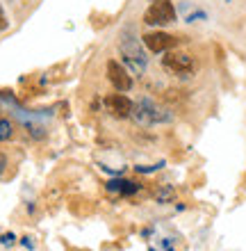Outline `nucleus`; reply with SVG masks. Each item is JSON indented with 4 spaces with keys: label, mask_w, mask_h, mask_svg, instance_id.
<instances>
[{
    "label": "nucleus",
    "mask_w": 246,
    "mask_h": 251,
    "mask_svg": "<svg viewBox=\"0 0 246 251\" xmlns=\"http://www.w3.org/2000/svg\"><path fill=\"white\" fill-rule=\"evenodd\" d=\"M119 50H121V57L123 62L128 64V69L133 73H144L148 66V57L141 48V41L137 37L133 25H126L123 30L119 32Z\"/></svg>",
    "instance_id": "nucleus-1"
},
{
    "label": "nucleus",
    "mask_w": 246,
    "mask_h": 251,
    "mask_svg": "<svg viewBox=\"0 0 246 251\" xmlns=\"http://www.w3.org/2000/svg\"><path fill=\"white\" fill-rule=\"evenodd\" d=\"M133 117H134V121L141 126H155V124L171 121V114L166 112V110H162L160 105H155L151 99H141L139 103H134Z\"/></svg>",
    "instance_id": "nucleus-2"
},
{
    "label": "nucleus",
    "mask_w": 246,
    "mask_h": 251,
    "mask_svg": "<svg viewBox=\"0 0 246 251\" xmlns=\"http://www.w3.org/2000/svg\"><path fill=\"white\" fill-rule=\"evenodd\" d=\"M176 21V7L169 0H155L153 5L144 12V23L146 25H169Z\"/></svg>",
    "instance_id": "nucleus-3"
},
{
    "label": "nucleus",
    "mask_w": 246,
    "mask_h": 251,
    "mask_svg": "<svg viewBox=\"0 0 246 251\" xmlns=\"http://www.w3.org/2000/svg\"><path fill=\"white\" fill-rule=\"evenodd\" d=\"M162 66H164L169 73H173V75H180V78H189L194 73V60L189 57V55L185 53H169L166 50V55L162 57Z\"/></svg>",
    "instance_id": "nucleus-4"
},
{
    "label": "nucleus",
    "mask_w": 246,
    "mask_h": 251,
    "mask_svg": "<svg viewBox=\"0 0 246 251\" xmlns=\"http://www.w3.org/2000/svg\"><path fill=\"white\" fill-rule=\"evenodd\" d=\"M144 39V46L151 50V53H166L171 48L178 46V37H173L169 32H148Z\"/></svg>",
    "instance_id": "nucleus-5"
},
{
    "label": "nucleus",
    "mask_w": 246,
    "mask_h": 251,
    "mask_svg": "<svg viewBox=\"0 0 246 251\" xmlns=\"http://www.w3.org/2000/svg\"><path fill=\"white\" fill-rule=\"evenodd\" d=\"M107 78H110V82H112V87L116 89V92H130V87H133V78L128 75L126 66L119 64L116 60H110L107 62Z\"/></svg>",
    "instance_id": "nucleus-6"
},
{
    "label": "nucleus",
    "mask_w": 246,
    "mask_h": 251,
    "mask_svg": "<svg viewBox=\"0 0 246 251\" xmlns=\"http://www.w3.org/2000/svg\"><path fill=\"white\" fill-rule=\"evenodd\" d=\"M133 107H134V103L128 99L126 94H112V96L105 99V110L112 114V117H116V119L133 117Z\"/></svg>",
    "instance_id": "nucleus-7"
},
{
    "label": "nucleus",
    "mask_w": 246,
    "mask_h": 251,
    "mask_svg": "<svg viewBox=\"0 0 246 251\" xmlns=\"http://www.w3.org/2000/svg\"><path fill=\"white\" fill-rule=\"evenodd\" d=\"M107 190L121 192L123 197H130V194H134V192L139 190V185L133 183V180H110V183H107Z\"/></svg>",
    "instance_id": "nucleus-8"
},
{
    "label": "nucleus",
    "mask_w": 246,
    "mask_h": 251,
    "mask_svg": "<svg viewBox=\"0 0 246 251\" xmlns=\"http://www.w3.org/2000/svg\"><path fill=\"white\" fill-rule=\"evenodd\" d=\"M12 132H14L12 124H9L7 119H0V142H7V139H12Z\"/></svg>",
    "instance_id": "nucleus-9"
},
{
    "label": "nucleus",
    "mask_w": 246,
    "mask_h": 251,
    "mask_svg": "<svg viewBox=\"0 0 246 251\" xmlns=\"http://www.w3.org/2000/svg\"><path fill=\"white\" fill-rule=\"evenodd\" d=\"M166 199H173V187H164L162 192H157V201L160 203H164Z\"/></svg>",
    "instance_id": "nucleus-10"
},
{
    "label": "nucleus",
    "mask_w": 246,
    "mask_h": 251,
    "mask_svg": "<svg viewBox=\"0 0 246 251\" xmlns=\"http://www.w3.org/2000/svg\"><path fill=\"white\" fill-rule=\"evenodd\" d=\"M7 27H9V21H7L5 12H2V7H0V32H5Z\"/></svg>",
    "instance_id": "nucleus-11"
},
{
    "label": "nucleus",
    "mask_w": 246,
    "mask_h": 251,
    "mask_svg": "<svg viewBox=\"0 0 246 251\" xmlns=\"http://www.w3.org/2000/svg\"><path fill=\"white\" fill-rule=\"evenodd\" d=\"M199 19H205V12H194L187 21H189V23H194V21H199Z\"/></svg>",
    "instance_id": "nucleus-12"
},
{
    "label": "nucleus",
    "mask_w": 246,
    "mask_h": 251,
    "mask_svg": "<svg viewBox=\"0 0 246 251\" xmlns=\"http://www.w3.org/2000/svg\"><path fill=\"white\" fill-rule=\"evenodd\" d=\"M5 169H7V158H5V153H0V176L5 174Z\"/></svg>",
    "instance_id": "nucleus-13"
},
{
    "label": "nucleus",
    "mask_w": 246,
    "mask_h": 251,
    "mask_svg": "<svg viewBox=\"0 0 246 251\" xmlns=\"http://www.w3.org/2000/svg\"><path fill=\"white\" fill-rule=\"evenodd\" d=\"M0 242H2V245H12L14 235H12V233H7V235H2V240H0Z\"/></svg>",
    "instance_id": "nucleus-14"
},
{
    "label": "nucleus",
    "mask_w": 246,
    "mask_h": 251,
    "mask_svg": "<svg viewBox=\"0 0 246 251\" xmlns=\"http://www.w3.org/2000/svg\"><path fill=\"white\" fill-rule=\"evenodd\" d=\"M148 251H155V249H148Z\"/></svg>",
    "instance_id": "nucleus-15"
},
{
    "label": "nucleus",
    "mask_w": 246,
    "mask_h": 251,
    "mask_svg": "<svg viewBox=\"0 0 246 251\" xmlns=\"http://www.w3.org/2000/svg\"><path fill=\"white\" fill-rule=\"evenodd\" d=\"M153 2H155V0H153Z\"/></svg>",
    "instance_id": "nucleus-16"
}]
</instances>
